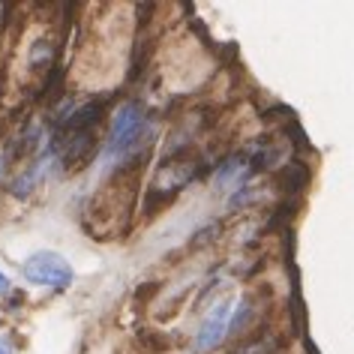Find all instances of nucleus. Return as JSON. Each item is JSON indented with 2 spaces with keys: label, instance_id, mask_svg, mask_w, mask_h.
I'll use <instances>...</instances> for the list:
<instances>
[{
  "label": "nucleus",
  "instance_id": "5",
  "mask_svg": "<svg viewBox=\"0 0 354 354\" xmlns=\"http://www.w3.org/2000/svg\"><path fill=\"white\" fill-rule=\"evenodd\" d=\"M0 354H12V345H10V339H0Z\"/></svg>",
  "mask_w": 354,
  "mask_h": 354
},
{
  "label": "nucleus",
  "instance_id": "6",
  "mask_svg": "<svg viewBox=\"0 0 354 354\" xmlns=\"http://www.w3.org/2000/svg\"><path fill=\"white\" fill-rule=\"evenodd\" d=\"M0 291H10V279H6L3 273H0Z\"/></svg>",
  "mask_w": 354,
  "mask_h": 354
},
{
  "label": "nucleus",
  "instance_id": "4",
  "mask_svg": "<svg viewBox=\"0 0 354 354\" xmlns=\"http://www.w3.org/2000/svg\"><path fill=\"white\" fill-rule=\"evenodd\" d=\"M309 180H313V171H309V165L300 162V159H291V162L282 165L277 171V177H273L277 189L286 198H291V201H297L300 196H304L306 187H309Z\"/></svg>",
  "mask_w": 354,
  "mask_h": 354
},
{
  "label": "nucleus",
  "instance_id": "3",
  "mask_svg": "<svg viewBox=\"0 0 354 354\" xmlns=\"http://www.w3.org/2000/svg\"><path fill=\"white\" fill-rule=\"evenodd\" d=\"M228 324H232V304H228V300H223V304L214 306V313H210V315L205 318V324H201V330H198V336H196L198 351H210L214 345L223 342L225 333H228Z\"/></svg>",
  "mask_w": 354,
  "mask_h": 354
},
{
  "label": "nucleus",
  "instance_id": "1",
  "mask_svg": "<svg viewBox=\"0 0 354 354\" xmlns=\"http://www.w3.org/2000/svg\"><path fill=\"white\" fill-rule=\"evenodd\" d=\"M24 277H28L33 286H46V288H66L73 282V268L64 255L57 252H33L28 261H24Z\"/></svg>",
  "mask_w": 354,
  "mask_h": 354
},
{
  "label": "nucleus",
  "instance_id": "2",
  "mask_svg": "<svg viewBox=\"0 0 354 354\" xmlns=\"http://www.w3.org/2000/svg\"><path fill=\"white\" fill-rule=\"evenodd\" d=\"M145 132V109L138 102H123L109 127V153H127Z\"/></svg>",
  "mask_w": 354,
  "mask_h": 354
}]
</instances>
